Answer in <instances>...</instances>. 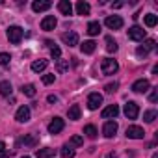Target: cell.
Returning <instances> with one entry per match:
<instances>
[{"label":"cell","mask_w":158,"mask_h":158,"mask_svg":"<svg viewBox=\"0 0 158 158\" xmlns=\"http://www.w3.org/2000/svg\"><path fill=\"white\" fill-rule=\"evenodd\" d=\"M67 115H69V119H71V121H76V119H80V106H78V104H73V106L69 108Z\"/></svg>","instance_id":"44dd1931"},{"label":"cell","mask_w":158,"mask_h":158,"mask_svg":"<svg viewBox=\"0 0 158 158\" xmlns=\"http://www.w3.org/2000/svg\"><path fill=\"white\" fill-rule=\"evenodd\" d=\"M21 158H30V156H21Z\"/></svg>","instance_id":"b9f144b4"},{"label":"cell","mask_w":158,"mask_h":158,"mask_svg":"<svg viewBox=\"0 0 158 158\" xmlns=\"http://www.w3.org/2000/svg\"><path fill=\"white\" fill-rule=\"evenodd\" d=\"M56 101H58L56 95H48V102H56Z\"/></svg>","instance_id":"60d3db41"},{"label":"cell","mask_w":158,"mask_h":158,"mask_svg":"<svg viewBox=\"0 0 158 158\" xmlns=\"http://www.w3.org/2000/svg\"><path fill=\"white\" fill-rule=\"evenodd\" d=\"M15 119H17L19 123H28V121H30V108H28V106H21V108L17 110V114H15Z\"/></svg>","instance_id":"4fadbf2b"},{"label":"cell","mask_w":158,"mask_h":158,"mask_svg":"<svg viewBox=\"0 0 158 158\" xmlns=\"http://www.w3.org/2000/svg\"><path fill=\"white\" fill-rule=\"evenodd\" d=\"M156 23H158V17H156L154 13H149V15H145V26L152 28V26H156Z\"/></svg>","instance_id":"f1b7e54d"},{"label":"cell","mask_w":158,"mask_h":158,"mask_svg":"<svg viewBox=\"0 0 158 158\" xmlns=\"http://www.w3.org/2000/svg\"><path fill=\"white\" fill-rule=\"evenodd\" d=\"M21 91H23V95H26V97H35V86H34V84H26V86H23Z\"/></svg>","instance_id":"d4e9b609"},{"label":"cell","mask_w":158,"mask_h":158,"mask_svg":"<svg viewBox=\"0 0 158 158\" xmlns=\"http://www.w3.org/2000/svg\"><path fill=\"white\" fill-rule=\"evenodd\" d=\"M80 48H82V52H84V54H93V52H95V48H97V43L89 39V41H84V43L80 45Z\"/></svg>","instance_id":"d6986e66"},{"label":"cell","mask_w":158,"mask_h":158,"mask_svg":"<svg viewBox=\"0 0 158 158\" xmlns=\"http://www.w3.org/2000/svg\"><path fill=\"white\" fill-rule=\"evenodd\" d=\"M145 48H147V50H154V48H156V41H154V39H147V41H145Z\"/></svg>","instance_id":"8d00e7d4"},{"label":"cell","mask_w":158,"mask_h":158,"mask_svg":"<svg viewBox=\"0 0 158 158\" xmlns=\"http://www.w3.org/2000/svg\"><path fill=\"white\" fill-rule=\"evenodd\" d=\"M156 99H158V88H154V89L151 91V95H149V101H151V102H156Z\"/></svg>","instance_id":"f35d334b"},{"label":"cell","mask_w":158,"mask_h":158,"mask_svg":"<svg viewBox=\"0 0 158 158\" xmlns=\"http://www.w3.org/2000/svg\"><path fill=\"white\" fill-rule=\"evenodd\" d=\"M56 24H58L56 17H54V15H47V17L41 21V30L50 32V30H54V28H56Z\"/></svg>","instance_id":"30bf717a"},{"label":"cell","mask_w":158,"mask_h":158,"mask_svg":"<svg viewBox=\"0 0 158 158\" xmlns=\"http://www.w3.org/2000/svg\"><path fill=\"white\" fill-rule=\"evenodd\" d=\"M35 158H56V151L54 149H37Z\"/></svg>","instance_id":"ac0fdd59"},{"label":"cell","mask_w":158,"mask_h":158,"mask_svg":"<svg viewBox=\"0 0 158 158\" xmlns=\"http://www.w3.org/2000/svg\"><path fill=\"white\" fill-rule=\"evenodd\" d=\"M106 50H108L110 54H112V52H117V43H115L110 35L106 37Z\"/></svg>","instance_id":"f546056e"},{"label":"cell","mask_w":158,"mask_h":158,"mask_svg":"<svg viewBox=\"0 0 158 158\" xmlns=\"http://www.w3.org/2000/svg\"><path fill=\"white\" fill-rule=\"evenodd\" d=\"M156 115H158V112H156V110H147V112L143 114V119H145L147 123H152V121L156 119Z\"/></svg>","instance_id":"4dcf8cb0"},{"label":"cell","mask_w":158,"mask_h":158,"mask_svg":"<svg viewBox=\"0 0 158 158\" xmlns=\"http://www.w3.org/2000/svg\"><path fill=\"white\" fill-rule=\"evenodd\" d=\"M50 54H52L54 60H60V58H61V50H60V47H58V45H52V47H50Z\"/></svg>","instance_id":"d6a6232c"},{"label":"cell","mask_w":158,"mask_h":158,"mask_svg":"<svg viewBox=\"0 0 158 158\" xmlns=\"http://www.w3.org/2000/svg\"><path fill=\"white\" fill-rule=\"evenodd\" d=\"M84 134H86L88 138H91V139H95L99 132H97V128H95L93 125H86V127H84Z\"/></svg>","instance_id":"484cf974"},{"label":"cell","mask_w":158,"mask_h":158,"mask_svg":"<svg viewBox=\"0 0 158 158\" xmlns=\"http://www.w3.org/2000/svg\"><path fill=\"white\" fill-rule=\"evenodd\" d=\"M61 41L69 47H76L78 45V34L76 32H65V34H61Z\"/></svg>","instance_id":"8fae6325"},{"label":"cell","mask_w":158,"mask_h":158,"mask_svg":"<svg viewBox=\"0 0 158 158\" xmlns=\"http://www.w3.org/2000/svg\"><path fill=\"white\" fill-rule=\"evenodd\" d=\"M63 127H65L63 119H61V117H54V119L48 123V132H50V134H58V132L63 130Z\"/></svg>","instance_id":"ba28073f"},{"label":"cell","mask_w":158,"mask_h":158,"mask_svg":"<svg viewBox=\"0 0 158 158\" xmlns=\"http://www.w3.org/2000/svg\"><path fill=\"white\" fill-rule=\"evenodd\" d=\"M50 2L48 0H35V2L32 4V10L35 11V13H41V11H47V10H50Z\"/></svg>","instance_id":"9a60e30c"},{"label":"cell","mask_w":158,"mask_h":158,"mask_svg":"<svg viewBox=\"0 0 158 158\" xmlns=\"http://www.w3.org/2000/svg\"><path fill=\"white\" fill-rule=\"evenodd\" d=\"M119 114V106L117 104H110L108 108L102 110V119H115Z\"/></svg>","instance_id":"5bb4252c"},{"label":"cell","mask_w":158,"mask_h":158,"mask_svg":"<svg viewBox=\"0 0 158 158\" xmlns=\"http://www.w3.org/2000/svg\"><path fill=\"white\" fill-rule=\"evenodd\" d=\"M67 69H69V61H67V60H58V71L63 73V71H67Z\"/></svg>","instance_id":"e575fe53"},{"label":"cell","mask_w":158,"mask_h":158,"mask_svg":"<svg viewBox=\"0 0 158 158\" xmlns=\"http://www.w3.org/2000/svg\"><path fill=\"white\" fill-rule=\"evenodd\" d=\"M6 35H8L10 43L17 45V43H21V39H23V35H24V32H23V28H21V26H10V28H8V32H6Z\"/></svg>","instance_id":"7a4b0ae2"},{"label":"cell","mask_w":158,"mask_h":158,"mask_svg":"<svg viewBox=\"0 0 158 158\" xmlns=\"http://www.w3.org/2000/svg\"><path fill=\"white\" fill-rule=\"evenodd\" d=\"M143 136H145V132L138 125H132L127 128V138H130V139H143Z\"/></svg>","instance_id":"5b68a950"},{"label":"cell","mask_w":158,"mask_h":158,"mask_svg":"<svg viewBox=\"0 0 158 158\" xmlns=\"http://www.w3.org/2000/svg\"><path fill=\"white\" fill-rule=\"evenodd\" d=\"M104 24H106L110 30H121V28H123V19H121L119 15H108L106 21H104Z\"/></svg>","instance_id":"3957f363"},{"label":"cell","mask_w":158,"mask_h":158,"mask_svg":"<svg viewBox=\"0 0 158 158\" xmlns=\"http://www.w3.org/2000/svg\"><path fill=\"white\" fill-rule=\"evenodd\" d=\"M88 34H89V35H99V34H101V23L91 21V23L88 24Z\"/></svg>","instance_id":"cb8c5ba5"},{"label":"cell","mask_w":158,"mask_h":158,"mask_svg":"<svg viewBox=\"0 0 158 158\" xmlns=\"http://www.w3.org/2000/svg\"><path fill=\"white\" fill-rule=\"evenodd\" d=\"M102 104V95L101 93H89L88 97V108L89 110H97Z\"/></svg>","instance_id":"52a82bcc"},{"label":"cell","mask_w":158,"mask_h":158,"mask_svg":"<svg viewBox=\"0 0 158 158\" xmlns=\"http://www.w3.org/2000/svg\"><path fill=\"white\" fill-rule=\"evenodd\" d=\"M89 4L84 2V0H80V2H76V13L78 15H89Z\"/></svg>","instance_id":"ffe728a7"},{"label":"cell","mask_w":158,"mask_h":158,"mask_svg":"<svg viewBox=\"0 0 158 158\" xmlns=\"http://www.w3.org/2000/svg\"><path fill=\"white\" fill-rule=\"evenodd\" d=\"M128 39H132V41H143L145 39V30L139 28V26L128 28Z\"/></svg>","instance_id":"8992f818"},{"label":"cell","mask_w":158,"mask_h":158,"mask_svg":"<svg viewBox=\"0 0 158 158\" xmlns=\"http://www.w3.org/2000/svg\"><path fill=\"white\" fill-rule=\"evenodd\" d=\"M125 115H127V119H136L138 117V114H139V108H138V104L134 102V101H128L127 104H125Z\"/></svg>","instance_id":"277c9868"},{"label":"cell","mask_w":158,"mask_h":158,"mask_svg":"<svg viewBox=\"0 0 158 158\" xmlns=\"http://www.w3.org/2000/svg\"><path fill=\"white\" fill-rule=\"evenodd\" d=\"M115 132H117V123H115V121H106L104 127H102V134H104V138H114Z\"/></svg>","instance_id":"7c38bea8"},{"label":"cell","mask_w":158,"mask_h":158,"mask_svg":"<svg viewBox=\"0 0 158 158\" xmlns=\"http://www.w3.org/2000/svg\"><path fill=\"white\" fill-rule=\"evenodd\" d=\"M149 88H151V84H149V80H145V78H139V80H136L132 84V91L134 93H145Z\"/></svg>","instance_id":"9c48e42d"},{"label":"cell","mask_w":158,"mask_h":158,"mask_svg":"<svg viewBox=\"0 0 158 158\" xmlns=\"http://www.w3.org/2000/svg\"><path fill=\"white\" fill-rule=\"evenodd\" d=\"M117 88H119V84H117V82H110V84H106V86H104V91H106V93H114Z\"/></svg>","instance_id":"836d02e7"},{"label":"cell","mask_w":158,"mask_h":158,"mask_svg":"<svg viewBox=\"0 0 158 158\" xmlns=\"http://www.w3.org/2000/svg\"><path fill=\"white\" fill-rule=\"evenodd\" d=\"M21 145H28V147H35L37 145V136L35 134H24L21 139H19Z\"/></svg>","instance_id":"2e32d148"},{"label":"cell","mask_w":158,"mask_h":158,"mask_svg":"<svg viewBox=\"0 0 158 158\" xmlns=\"http://www.w3.org/2000/svg\"><path fill=\"white\" fill-rule=\"evenodd\" d=\"M10 60H11V56L8 54V52H0V65H10Z\"/></svg>","instance_id":"1f68e13d"},{"label":"cell","mask_w":158,"mask_h":158,"mask_svg":"<svg viewBox=\"0 0 158 158\" xmlns=\"http://www.w3.org/2000/svg\"><path fill=\"white\" fill-rule=\"evenodd\" d=\"M47 65H48L47 60H35V61L32 63V71H34V73H41V71L47 69Z\"/></svg>","instance_id":"7402d4cb"},{"label":"cell","mask_w":158,"mask_h":158,"mask_svg":"<svg viewBox=\"0 0 158 158\" xmlns=\"http://www.w3.org/2000/svg\"><path fill=\"white\" fill-rule=\"evenodd\" d=\"M101 71H102V74H106V76L115 74V73L119 71V63H117L115 60H112V58H104L102 63H101Z\"/></svg>","instance_id":"6da1fadb"},{"label":"cell","mask_w":158,"mask_h":158,"mask_svg":"<svg viewBox=\"0 0 158 158\" xmlns=\"http://www.w3.org/2000/svg\"><path fill=\"white\" fill-rule=\"evenodd\" d=\"M4 152H6V143L0 141V154H4Z\"/></svg>","instance_id":"ab89813d"},{"label":"cell","mask_w":158,"mask_h":158,"mask_svg":"<svg viewBox=\"0 0 158 158\" xmlns=\"http://www.w3.org/2000/svg\"><path fill=\"white\" fill-rule=\"evenodd\" d=\"M61 158H74V149L65 143V145L61 147Z\"/></svg>","instance_id":"4316f807"},{"label":"cell","mask_w":158,"mask_h":158,"mask_svg":"<svg viewBox=\"0 0 158 158\" xmlns=\"http://www.w3.org/2000/svg\"><path fill=\"white\" fill-rule=\"evenodd\" d=\"M82 143H84V138L76 134V136H73V138L69 139V143H67V145H69V147H80Z\"/></svg>","instance_id":"83f0119b"},{"label":"cell","mask_w":158,"mask_h":158,"mask_svg":"<svg viewBox=\"0 0 158 158\" xmlns=\"http://www.w3.org/2000/svg\"><path fill=\"white\" fill-rule=\"evenodd\" d=\"M58 10L61 11V15H73V4L69 2V0H61V2H58Z\"/></svg>","instance_id":"e0dca14e"},{"label":"cell","mask_w":158,"mask_h":158,"mask_svg":"<svg viewBox=\"0 0 158 158\" xmlns=\"http://www.w3.org/2000/svg\"><path fill=\"white\" fill-rule=\"evenodd\" d=\"M54 80H56V76H54V74H45V76H43V84H47V86L52 84Z\"/></svg>","instance_id":"d590c367"},{"label":"cell","mask_w":158,"mask_h":158,"mask_svg":"<svg viewBox=\"0 0 158 158\" xmlns=\"http://www.w3.org/2000/svg\"><path fill=\"white\" fill-rule=\"evenodd\" d=\"M136 54H138V56H139V58H145V56H147V54H149V50H147V48H145V47H139V48H138V50H136Z\"/></svg>","instance_id":"74e56055"},{"label":"cell","mask_w":158,"mask_h":158,"mask_svg":"<svg viewBox=\"0 0 158 158\" xmlns=\"http://www.w3.org/2000/svg\"><path fill=\"white\" fill-rule=\"evenodd\" d=\"M11 91H13V88H11V84H10L8 80H2V82H0V95L8 97V95H11Z\"/></svg>","instance_id":"603a6c76"}]
</instances>
